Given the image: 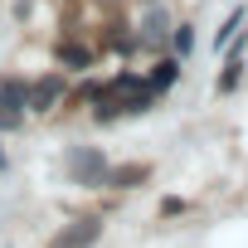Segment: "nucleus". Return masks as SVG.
I'll return each instance as SVG.
<instances>
[{"mask_svg":"<svg viewBox=\"0 0 248 248\" xmlns=\"http://www.w3.org/2000/svg\"><path fill=\"white\" fill-rule=\"evenodd\" d=\"M180 209H185V200H175V195H170V200H161V214H180Z\"/></svg>","mask_w":248,"mask_h":248,"instance_id":"f8f14e48","label":"nucleus"},{"mask_svg":"<svg viewBox=\"0 0 248 248\" xmlns=\"http://www.w3.org/2000/svg\"><path fill=\"white\" fill-rule=\"evenodd\" d=\"M238 25H243V5H238V10H233V15H229V20H224V30H219V34H214V44H219V49H224V44H229V39H233V30H238Z\"/></svg>","mask_w":248,"mask_h":248,"instance_id":"9d476101","label":"nucleus"},{"mask_svg":"<svg viewBox=\"0 0 248 248\" xmlns=\"http://www.w3.org/2000/svg\"><path fill=\"white\" fill-rule=\"evenodd\" d=\"M146 175H151V166H146V161H132V166H107L102 185H107V190H132V185H141Z\"/></svg>","mask_w":248,"mask_h":248,"instance_id":"39448f33","label":"nucleus"},{"mask_svg":"<svg viewBox=\"0 0 248 248\" xmlns=\"http://www.w3.org/2000/svg\"><path fill=\"white\" fill-rule=\"evenodd\" d=\"M63 97H68V78H63V73H44V78L30 83V112H34V117H49Z\"/></svg>","mask_w":248,"mask_h":248,"instance_id":"f03ea898","label":"nucleus"},{"mask_svg":"<svg viewBox=\"0 0 248 248\" xmlns=\"http://www.w3.org/2000/svg\"><path fill=\"white\" fill-rule=\"evenodd\" d=\"M166 25H170V20H166L161 10H151L146 25H141V44H161V39H166Z\"/></svg>","mask_w":248,"mask_h":248,"instance_id":"1a4fd4ad","label":"nucleus"},{"mask_svg":"<svg viewBox=\"0 0 248 248\" xmlns=\"http://www.w3.org/2000/svg\"><path fill=\"white\" fill-rule=\"evenodd\" d=\"M170 44H175V54L185 59V54H190V44H195V34H190V25H175V34H170Z\"/></svg>","mask_w":248,"mask_h":248,"instance_id":"9b49d317","label":"nucleus"},{"mask_svg":"<svg viewBox=\"0 0 248 248\" xmlns=\"http://www.w3.org/2000/svg\"><path fill=\"white\" fill-rule=\"evenodd\" d=\"M63 166H68L73 185H88V190H97V185H102V175H107V156H102L97 146H73Z\"/></svg>","mask_w":248,"mask_h":248,"instance_id":"f257e3e1","label":"nucleus"},{"mask_svg":"<svg viewBox=\"0 0 248 248\" xmlns=\"http://www.w3.org/2000/svg\"><path fill=\"white\" fill-rule=\"evenodd\" d=\"M97 238H102V219H73L49 238V248H93Z\"/></svg>","mask_w":248,"mask_h":248,"instance_id":"7ed1b4c3","label":"nucleus"},{"mask_svg":"<svg viewBox=\"0 0 248 248\" xmlns=\"http://www.w3.org/2000/svg\"><path fill=\"white\" fill-rule=\"evenodd\" d=\"M0 112H10V117L30 112V83L25 78H0Z\"/></svg>","mask_w":248,"mask_h":248,"instance_id":"20e7f679","label":"nucleus"},{"mask_svg":"<svg viewBox=\"0 0 248 248\" xmlns=\"http://www.w3.org/2000/svg\"><path fill=\"white\" fill-rule=\"evenodd\" d=\"M238 78H243V39H238V49L229 54L224 73H219V93H233V88H238Z\"/></svg>","mask_w":248,"mask_h":248,"instance_id":"423d86ee","label":"nucleus"},{"mask_svg":"<svg viewBox=\"0 0 248 248\" xmlns=\"http://www.w3.org/2000/svg\"><path fill=\"white\" fill-rule=\"evenodd\" d=\"M175 78H180V63H175V59H161V63L151 68V78H146V83H151L156 93H166V88H170Z\"/></svg>","mask_w":248,"mask_h":248,"instance_id":"0eeeda50","label":"nucleus"},{"mask_svg":"<svg viewBox=\"0 0 248 248\" xmlns=\"http://www.w3.org/2000/svg\"><path fill=\"white\" fill-rule=\"evenodd\" d=\"M25 117H10V112H0V132H10V127H20Z\"/></svg>","mask_w":248,"mask_h":248,"instance_id":"ddd939ff","label":"nucleus"},{"mask_svg":"<svg viewBox=\"0 0 248 248\" xmlns=\"http://www.w3.org/2000/svg\"><path fill=\"white\" fill-rule=\"evenodd\" d=\"M0 170H5V151H0Z\"/></svg>","mask_w":248,"mask_h":248,"instance_id":"4468645a","label":"nucleus"},{"mask_svg":"<svg viewBox=\"0 0 248 248\" xmlns=\"http://www.w3.org/2000/svg\"><path fill=\"white\" fill-rule=\"evenodd\" d=\"M59 63H63V68H88V63H93V49H83V44H59Z\"/></svg>","mask_w":248,"mask_h":248,"instance_id":"6e6552de","label":"nucleus"}]
</instances>
